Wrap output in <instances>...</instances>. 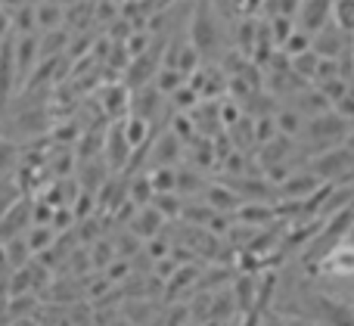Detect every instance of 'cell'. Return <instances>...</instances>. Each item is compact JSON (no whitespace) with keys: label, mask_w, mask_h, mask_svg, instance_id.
Instances as JSON below:
<instances>
[{"label":"cell","mask_w":354,"mask_h":326,"mask_svg":"<svg viewBox=\"0 0 354 326\" xmlns=\"http://www.w3.org/2000/svg\"><path fill=\"white\" fill-rule=\"evenodd\" d=\"M264 326H286V320H280V317H264Z\"/></svg>","instance_id":"d6a6232c"},{"label":"cell","mask_w":354,"mask_h":326,"mask_svg":"<svg viewBox=\"0 0 354 326\" xmlns=\"http://www.w3.org/2000/svg\"><path fill=\"white\" fill-rule=\"evenodd\" d=\"M342 146H345V149H351V153H354V124H351V131H348V137H345Z\"/></svg>","instance_id":"1f68e13d"},{"label":"cell","mask_w":354,"mask_h":326,"mask_svg":"<svg viewBox=\"0 0 354 326\" xmlns=\"http://www.w3.org/2000/svg\"><path fill=\"white\" fill-rule=\"evenodd\" d=\"M311 44H314V37L308 35V31H301V28H295L292 31V37H289L286 44H283V53L289 56V59H295V56H301V53H308L311 50Z\"/></svg>","instance_id":"44dd1931"},{"label":"cell","mask_w":354,"mask_h":326,"mask_svg":"<svg viewBox=\"0 0 354 326\" xmlns=\"http://www.w3.org/2000/svg\"><path fill=\"white\" fill-rule=\"evenodd\" d=\"M100 106H103L106 118H112V122H118V115H122L124 109L131 106V90L124 84H109L100 90Z\"/></svg>","instance_id":"9c48e42d"},{"label":"cell","mask_w":354,"mask_h":326,"mask_svg":"<svg viewBox=\"0 0 354 326\" xmlns=\"http://www.w3.org/2000/svg\"><path fill=\"white\" fill-rule=\"evenodd\" d=\"M35 19H37V28L56 31L62 25V6L56 3V0H50V3H37L35 6Z\"/></svg>","instance_id":"5bb4252c"},{"label":"cell","mask_w":354,"mask_h":326,"mask_svg":"<svg viewBox=\"0 0 354 326\" xmlns=\"http://www.w3.org/2000/svg\"><path fill=\"white\" fill-rule=\"evenodd\" d=\"M103 155L109 162V168H122L131 162V146L124 140V122H115L106 134V143H103Z\"/></svg>","instance_id":"5b68a950"},{"label":"cell","mask_w":354,"mask_h":326,"mask_svg":"<svg viewBox=\"0 0 354 326\" xmlns=\"http://www.w3.org/2000/svg\"><path fill=\"white\" fill-rule=\"evenodd\" d=\"M333 22L342 35L354 31V0H333Z\"/></svg>","instance_id":"2e32d148"},{"label":"cell","mask_w":354,"mask_h":326,"mask_svg":"<svg viewBox=\"0 0 354 326\" xmlns=\"http://www.w3.org/2000/svg\"><path fill=\"white\" fill-rule=\"evenodd\" d=\"M264 3H268V0H245V6H243V16H249V19H252L258 10H261Z\"/></svg>","instance_id":"f546056e"},{"label":"cell","mask_w":354,"mask_h":326,"mask_svg":"<svg viewBox=\"0 0 354 326\" xmlns=\"http://www.w3.org/2000/svg\"><path fill=\"white\" fill-rule=\"evenodd\" d=\"M348 240H351V246H354V230H351V236H348Z\"/></svg>","instance_id":"e575fe53"},{"label":"cell","mask_w":354,"mask_h":326,"mask_svg":"<svg viewBox=\"0 0 354 326\" xmlns=\"http://www.w3.org/2000/svg\"><path fill=\"white\" fill-rule=\"evenodd\" d=\"M196 280H199V267H180V271H174V277L168 280V298H174L187 286H196Z\"/></svg>","instance_id":"ffe728a7"},{"label":"cell","mask_w":354,"mask_h":326,"mask_svg":"<svg viewBox=\"0 0 354 326\" xmlns=\"http://www.w3.org/2000/svg\"><path fill=\"white\" fill-rule=\"evenodd\" d=\"M205 199H208V209H214L218 215H227V211H233V209L239 211V196L230 186H208Z\"/></svg>","instance_id":"7c38bea8"},{"label":"cell","mask_w":354,"mask_h":326,"mask_svg":"<svg viewBox=\"0 0 354 326\" xmlns=\"http://www.w3.org/2000/svg\"><path fill=\"white\" fill-rule=\"evenodd\" d=\"M311 50L320 56V59H339V50H342V31L326 25V28L314 37Z\"/></svg>","instance_id":"8fae6325"},{"label":"cell","mask_w":354,"mask_h":326,"mask_svg":"<svg viewBox=\"0 0 354 326\" xmlns=\"http://www.w3.org/2000/svg\"><path fill=\"white\" fill-rule=\"evenodd\" d=\"M336 115H342L345 122H351V124H354V90L342 99V103H336Z\"/></svg>","instance_id":"f1b7e54d"},{"label":"cell","mask_w":354,"mask_h":326,"mask_svg":"<svg viewBox=\"0 0 354 326\" xmlns=\"http://www.w3.org/2000/svg\"><path fill=\"white\" fill-rule=\"evenodd\" d=\"M317 274H333V277H354V246H339L330 258L320 265Z\"/></svg>","instance_id":"30bf717a"},{"label":"cell","mask_w":354,"mask_h":326,"mask_svg":"<svg viewBox=\"0 0 354 326\" xmlns=\"http://www.w3.org/2000/svg\"><path fill=\"white\" fill-rule=\"evenodd\" d=\"M268 10H270V19L274 16H289L295 19L301 10V0H268Z\"/></svg>","instance_id":"603a6c76"},{"label":"cell","mask_w":354,"mask_h":326,"mask_svg":"<svg viewBox=\"0 0 354 326\" xmlns=\"http://www.w3.org/2000/svg\"><path fill=\"white\" fill-rule=\"evenodd\" d=\"M320 93H324V99L330 106H336V103H342L351 90H348V81L345 78H333V81H326V84H320Z\"/></svg>","instance_id":"7402d4cb"},{"label":"cell","mask_w":354,"mask_h":326,"mask_svg":"<svg viewBox=\"0 0 354 326\" xmlns=\"http://www.w3.org/2000/svg\"><path fill=\"white\" fill-rule=\"evenodd\" d=\"M189 44L199 56H212L218 50V25H214L208 0H199L193 10V25H189Z\"/></svg>","instance_id":"3957f363"},{"label":"cell","mask_w":354,"mask_h":326,"mask_svg":"<svg viewBox=\"0 0 354 326\" xmlns=\"http://www.w3.org/2000/svg\"><path fill=\"white\" fill-rule=\"evenodd\" d=\"M236 221L252 230H264V227H270V224H277V211H274V205H268V202H245V205H239Z\"/></svg>","instance_id":"8992f818"},{"label":"cell","mask_w":354,"mask_h":326,"mask_svg":"<svg viewBox=\"0 0 354 326\" xmlns=\"http://www.w3.org/2000/svg\"><path fill=\"white\" fill-rule=\"evenodd\" d=\"M314 140H333V137H348L351 131V122H345L342 115H314V122L308 124Z\"/></svg>","instance_id":"ba28073f"},{"label":"cell","mask_w":354,"mask_h":326,"mask_svg":"<svg viewBox=\"0 0 354 326\" xmlns=\"http://www.w3.org/2000/svg\"><path fill=\"white\" fill-rule=\"evenodd\" d=\"M317 62H320V56L314 53V50H308V53H301V56L292 59V75L301 78V81H314V75H317Z\"/></svg>","instance_id":"ac0fdd59"},{"label":"cell","mask_w":354,"mask_h":326,"mask_svg":"<svg viewBox=\"0 0 354 326\" xmlns=\"http://www.w3.org/2000/svg\"><path fill=\"white\" fill-rule=\"evenodd\" d=\"M159 227H162V215L156 209H143L140 215L134 218V224H131V230H134V233H140V236H156L159 233Z\"/></svg>","instance_id":"9a60e30c"},{"label":"cell","mask_w":354,"mask_h":326,"mask_svg":"<svg viewBox=\"0 0 354 326\" xmlns=\"http://www.w3.org/2000/svg\"><path fill=\"white\" fill-rule=\"evenodd\" d=\"M268 28H270V37H274V47H280L283 50V44L292 37V31H295V19H289V16H274L268 22Z\"/></svg>","instance_id":"d6986e66"},{"label":"cell","mask_w":354,"mask_h":326,"mask_svg":"<svg viewBox=\"0 0 354 326\" xmlns=\"http://www.w3.org/2000/svg\"><path fill=\"white\" fill-rule=\"evenodd\" d=\"M299 128H301V118H299V112L286 109V112H280V115H277V131H280L283 137H292Z\"/></svg>","instance_id":"d4e9b609"},{"label":"cell","mask_w":354,"mask_h":326,"mask_svg":"<svg viewBox=\"0 0 354 326\" xmlns=\"http://www.w3.org/2000/svg\"><path fill=\"white\" fill-rule=\"evenodd\" d=\"M180 155V140L174 134H165L159 140V149L153 153V162H159V168H171V159Z\"/></svg>","instance_id":"e0dca14e"},{"label":"cell","mask_w":354,"mask_h":326,"mask_svg":"<svg viewBox=\"0 0 354 326\" xmlns=\"http://www.w3.org/2000/svg\"><path fill=\"white\" fill-rule=\"evenodd\" d=\"M112 326H131V320H115Z\"/></svg>","instance_id":"836d02e7"},{"label":"cell","mask_w":354,"mask_h":326,"mask_svg":"<svg viewBox=\"0 0 354 326\" xmlns=\"http://www.w3.org/2000/svg\"><path fill=\"white\" fill-rule=\"evenodd\" d=\"M156 326H187V308H174V311H165V314H159Z\"/></svg>","instance_id":"4316f807"},{"label":"cell","mask_w":354,"mask_h":326,"mask_svg":"<svg viewBox=\"0 0 354 326\" xmlns=\"http://www.w3.org/2000/svg\"><path fill=\"white\" fill-rule=\"evenodd\" d=\"M311 174L324 184H354V153L345 146H336V149H326L314 159L311 165Z\"/></svg>","instance_id":"7a4b0ae2"},{"label":"cell","mask_w":354,"mask_h":326,"mask_svg":"<svg viewBox=\"0 0 354 326\" xmlns=\"http://www.w3.org/2000/svg\"><path fill=\"white\" fill-rule=\"evenodd\" d=\"M124 140L131 149H140L143 143H149V122L140 115H128L124 118Z\"/></svg>","instance_id":"4fadbf2b"},{"label":"cell","mask_w":354,"mask_h":326,"mask_svg":"<svg viewBox=\"0 0 354 326\" xmlns=\"http://www.w3.org/2000/svg\"><path fill=\"white\" fill-rule=\"evenodd\" d=\"M286 326H324L317 320H301V317H295V320H286Z\"/></svg>","instance_id":"4dcf8cb0"},{"label":"cell","mask_w":354,"mask_h":326,"mask_svg":"<svg viewBox=\"0 0 354 326\" xmlns=\"http://www.w3.org/2000/svg\"><path fill=\"white\" fill-rule=\"evenodd\" d=\"M50 240H53V230L50 227H31L28 230V252H41V249L50 246Z\"/></svg>","instance_id":"cb8c5ba5"},{"label":"cell","mask_w":354,"mask_h":326,"mask_svg":"<svg viewBox=\"0 0 354 326\" xmlns=\"http://www.w3.org/2000/svg\"><path fill=\"white\" fill-rule=\"evenodd\" d=\"M320 184H324V180H317L311 171H308V174H292L286 184H280L277 196H283L286 202H305V199L311 196V193L317 190Z\"/></svg>","instance_id":"52a82bcc"},{"label":"cell","mask_w":354,"mask_h":326,"mask_svg":"<svg viewBox=\"0 0 354 326\" xmlns=\"http://www.w3.org/2000/svg\"><path fill=\"white\" fill-rule=\"evenodd\" d=\"M330 19H333V0H301V10H299V28L301 31L320 35Z\"/></svg>","instance_id":"277c9868"},{"label":"cell","mask_w":354,"mask_h":326,"mask_svg":"<svg viewBox=\"0 0 354 326\" xmlns=\"http://www.w3.org/2000/svg\"><path fill=\"white\" fill-rule=\"evenodd\" d=\"M354 230V205L348 209H342L339 215L326 218V224L320 227V233L311 240V246L305 249V255H301V261H305V271L311 274V277H317L320 265H324L326 258H330L333 252H336L339 246H345V240L351 236Z\"/></svg>","instance_id":"6da1fadb"},{"label":"cell","mask_w":354,"mask_h":326,"mask_svg":"<svg viewBox=\"0 0 354 326\" xmlns=\"http://www.w3.org/2000/svg\"><path fill=\"white\" fill-rule=\"evenodd\" d=\"M16 202H19V193L12 190L10 184H0V218H3Z\"/></svg>","instance_id":"83f0119b"},{"label":"cell","mask_w":354,"mask_h":326,"mask_svg":"<svg viewBox=\"0 0 354 326\" xmlns=\"http://www.w3.org/2000/svg\"><path fill=\"white\" fill-rule=\"evenodd\" d=\"M333 78H339V59H320L314 81H317V84H326V81H333Z\"/></svg>","instance_id":"484cf974"}]
</instances>
